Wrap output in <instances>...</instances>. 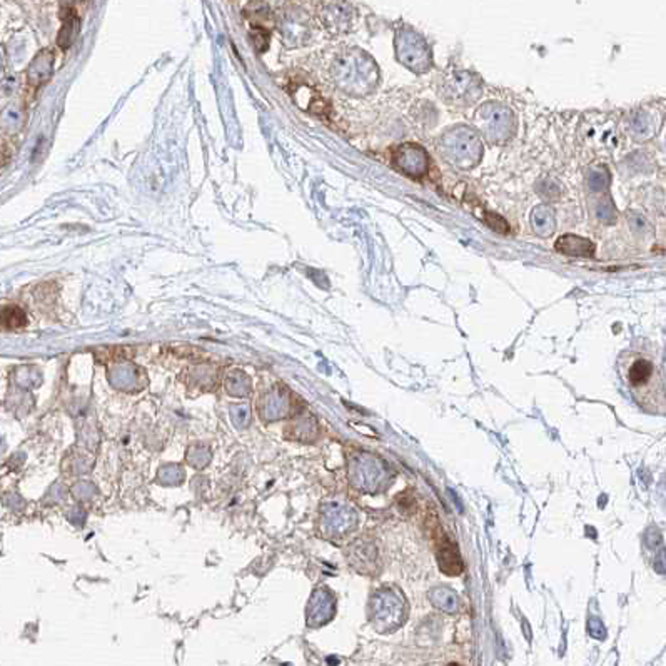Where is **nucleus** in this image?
I'll list each match as a JSON object with an SVG mask.
<instances>
[{
    "instance_id": "f257e3e1",
    "label": "nucleus",
    "mask_w": 666,
    "mask_h": 666,
    "mask_svg": "<svg viewBox=\"0 0 666 666\" xmlns=\"http://www.w3.org/2000/svg\"><path fill=\"white\" fill-rule=\"evenodd\" d=\"M621 379L633 401L650 414H666V389L661 367L643 351H626L618 361Z\"/></svg>"
},
{
    "instance_id": "f03ea898",
    "label": "nucleus",
    "mask_w": 666,
    "mask_h": 666,
    "mask_svg": "<svg viewBox=\"0 0 666 666\" xmlns=\"http://www.w3.org/2000/svg\"><path fill=\"white\" fill-rule=\"evenodd\" d=\"M555 249L561 254H566V256H580V257H590L593 256L594 252V245L593 243H590L588 239L585 238H578V236H561V238L556 240Z\"/></svg>"
},
{
    "instance_id": "7ed1b4c3",
    "label": "nucleus",
    "mask_w": 666,
    "mask_h": 666,
    "mask_svg": "<svg viewBox=\"0 0 666 666\" xmlns=\"http://www.w3.org/2000/svg\"><path fill=\"white\" fill-rule=\"evenodd\" d=\"M440 566L441 571H444L449 576H456L461 573V559H459L458 551H456L453 545H442L440 551Z\"/></svg>"
},
{
    "instance_id": "20e7f679",
    "label": "nucleus",
    "mask_w": 666,
    "mask_h": 666,
    "mask_svg": "<svg viewBox=\"0 0 666 666\" xmlns=\"http://www.w3.org/2000/svg\"><path fill=\"white\" fill-rule=\"evenodd\" d=\"M2 324L7 329H19L27 324V315L17 306H6L2 311Z\"/></svg>"
},
{
    "instance_id": "39448f33",
    "label": "nucleus",
    "mask_w": 666,
    "mask_h": 666,
    "mask_svg": "<svg viewBox=\"0 0 666 666\" xmlns=\"http://www.w3.org/2000/svg\"><path fill=\"white\" fill-rule=\"evenodd\" d=\"M76 30H77V17L76 14H74V11H67V14H65L64 27L59 34V46L62 47V49H67L70 43L74 42Z\"/></svg>"
}]
</instances>
